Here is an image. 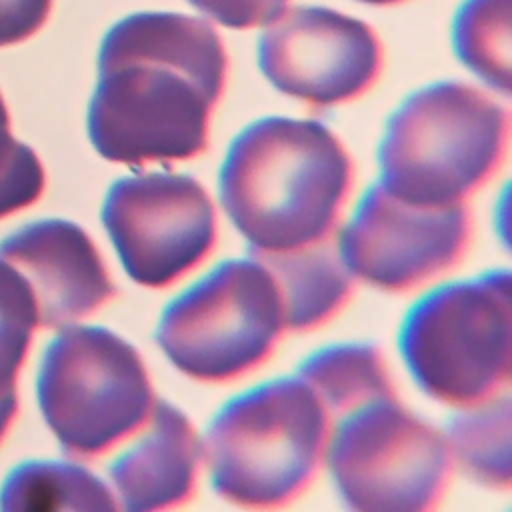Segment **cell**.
Segmentation results:
<instances>
[{
  "label": "cell",
  "mask_w": 512,
  "mask_h": 512,
  "mask_svg": "<svg viewBox=\"0 0 512 512\" xmlns=\"http://www.w3.org/2000/svg\"><path fill=\"white\" fill-rule=\"evenodd\" d=\"M258 66L278 92L326 108L362 96L376 82L382 46L358 18L324 6H294L264 26Z\"/></svg>",
  "instance_id": "cell-10"
},
{
  "label": "cell",
  "mask_w": 512,
  "mask_h": 512,
  "mask_svg": "<svg viewBox=\"0 0 512 512\" xmlns=\"http://www.w3.org/2000/svg\"><path fill=\"white\" fill-rule=\"evenodd\" d=\"M2 510H116L114 492L90 470L66 462H24L0 490Z\"/></svg>",
  "instance_id": "cell-17"
},
{
  "label": "cell",
  "mask_w": 512,
  "mask_h": 512,
  "mask_svg": "<svg viewBox=\"0 0 512 512\" xmlns=\"http://www.w3.org/2000/svg\"><path fill=\"white\" fill-rule=\"evenodd\" d=\"M508 124V110L470 84L424 86L386 122L378 184L408 204H464L498 170Z\"/></svg>",
  "instance_id": "cell-4"
},
{
  "label": "cell",
  "mask_w": 512,
  "mask_h": 512,
  "mask_svg": "<svg viewBox=\"0 0 512 512\" xmlns=\"http://www.w3.org/2000/svg\"><path fill=\"white\" fill-rule=\"evenodd\" d=\"M510 430L512 406L510 394L504 392L454 414L444 438L452 462L468 478L494 490H508L512 480Z\"/></svg>",
  "instance_id": "cell-16"
},
{
  "label": "cell",
  "mask_w": 512,
  "mask_h": 512,
  "mask_svg": "<svg viewBox=\"0 0 512 512\" xmlns=\"http://www.w3.org/2000/svg\"><path fill=\"white\" fill-rule=\"evenodd\" d=\"M36 326V302L26 280L0 258V442L18 408L16 376Z\"/></svg>",
  "instance_id": "cell-19"
},
{
  "label": "cell",
  "mask_w": 512,
  "mask_h": 512,
  "mask_svg": "<svg viewBox=\"0 0 512 512\" xmlns=\"http://www.w3.org/2000/svg\"><path fill=\"white\" fill-rule=\"evenodd\" d=\"M358 2L374 4V6H386V4H396V2H402V0H358Z\"/></svg>",
  "instance_id": "cell-23"
},
{
  "label": "cell",
  "mask_w": 512,
  "mask_h": 512,
  "mask_svg": "<svg viewBox=\"0 0 512 512\" xmlns=\"http://www.w3.org/2000/svg\"><path fill=\"white\" fill-rule=\"evenodd\" d=\"M0 258L26 280L42 328L72 326L114 296L94 242L74 222H32L0 244Z\"/></svg>",
  "instance_id": "cell-12"
},
{
  "label": "cell",
  "mask_w": 512,
  "mask_h": 512,
  "mask_svg": "<svg viewBox=\"0 0 512 512\" xmlns=\"http://www.w3.org/2000/svg\"><path fill=\"white\" fill-rule=\"evenodd\" d=\"M42 190L40 158L10 134V116L0 94V218L34 204Z\"/></svg>",
  "instance_id": "cell-20"
},
{
  "label": "cell",
  "mask_w": 512,
  "mask_h": 512,
  "mask_svg": "<svg viewBox=\"0 0 512 512\" xmlns=\"http://www.w3.org/2000/svg\"><path fill=\"white\" fill-rule=\"evenodd\" d=\"M226 82V50L202 18L138 12L116 22L98 52L88 136L110 162L188 160L208 146Z\"/></svg>",
  "instance_id": "cell-1"
},
{
  "label": "cell",
  "mask_w": 512,
  "mask_h": 512,
  "mask_svg": "<svg viewBox=\"0 0 512 512\" xmlns=\"http://www.w3.org/2000/svg\"><path fill=\"white\" fill-rule=\"evenodd\" d=\"M320 398L332 426L352 410L396 396L386 362L372 344H334L308 356L296 372Z\"/></svg>",
  "instance_id": "cell-15"
},
{
  "label": "cell",
  "mask_w": 512,
  "mask_h": 512,
  "mask_svg": "<svg viewBox=\"0 0 512 512\" xmlns=\"http://www.w3.org/2000/svg\"><path fill=\"white\" fill-rule=\"evenodd\" d=\"M248 256L256 258L274 278L282 300L284 328L290 332L324 324L352 294L354 276L332 238L280 252L248 248Z\"/></svg>",
  "instance_id": "cell-14"
},
{
  "label": "cell",
  "mask_w": 512,
  "mask_h": 512,
  "mask_svg": "<svg viewBox=\"0 0 512 512\" xmlns=\"http://www.w3.org/2000/svg\"><path fill=\"white\" fill-rule=\"evenodd\" d=\"M352 162L328 126L270 116L244 128L220 170V200L254 250H294L332 238Z\"/></svg>",
  "instance_id": "cell-2"
},
{
  "label": "cell",
  "mask_w": 512,
  "mask_h": 512,
  "mask_svg": "<svg viewBox=\"0 0 512 512\" xmlns=\"http://www.w3.org/2000/svg\"><path fill=\"white\" fill-rule=\"evenodd\" d=\"M102 222L124 270L146 288L170 286L216 242L212 200L186 174L150 172L116 180L106 194Z\"/></svg>",
  "instance_id": "cell-9"
},
{
  "label": "cell",
  "mask_w": 512,
  "mask_h": 512,
  "mask_svg": "<svg viewBox=\"0 0 512 512\" xmlns=\"http://www.w3.org/2000/svg\"><path fill=\"white\" fill-rule=\"evenodd\" d=\"M508 270L426 294L406 316L400 352L416 384L450 406H476L508 392L512 370Z\"/></svg>",
  "instance_id": "cell-5"
},
{
  "label": "cell",
  "mask_w": 512,
  "mask_h": 512,
  "mask_svg": "<svg viewBox=\"0 0 512 512\" xmlns=\"http://www.w3.org/2000/svg\"><path fill=\"white\" fill-rule=\"evenodd\" d=\"M280 292L252 256L226 260L162 312L156 342L200 382H228L260 366L284 332Z\"/></svg>",
  "instance_id": "cell-7"
},
{
  "label": "cell",
  "mask_w": 512,
  "mask_h": 512,
  "mask_svg": "<svg viewBox=\"0 0 512 512\" xmlns=\"http://www.w3.org/2000/svg\"><path fill=\"white\" fill-rule=\"evenodd\" d=\"M54 0H0V48L34 36L48 20Z\"/></svg>",
  "instance_id": "cell-22"
},
{
  "label": "cell",
  "mask_w": 512,
  "mask_h": 512,
  "mask_svg": "<svg viewBox=\"0 0 512 512\" xmlns=\"http://www.w3.org/2000/svg\"><path fill=\"white\" fill-rule=\"evenodd\" d=\"M470 228L464 204H408L376 182L342 228L338 252L352 276L404 292L452 268L466 250Z\"/></svg>",
  "instance_id": "cell-11"
},
{
  "label": "cell",
  "mask_w": 512,
  "mask_h": 512,
  "mask_svg": "<svg viewBox=\"0 0 512 512\" xmlns=\"http://www.w3.org/2000/svg\"><path fill=\"white\" fill-rule=\"evenodd\" d=\"M332 418L296 374L232 398L202 442L214 492L244 508H280L316 476Z\"/></svg>",
  "instance_id": "cell-3"
},
{
  "label": "cell",
  "mask_w": 512,
  "mask_h": 512,
  "mask_svg": "<svg viewBox=\"0 0 512 512\" xmlns=\"http://www.w3.org/2000/svg\"><path fill=\"white\" fill-rule=\"evenodd\" d=\"M146 424V434L108 470L118 508L130 512L164 510L190 500L202 458L194 426L168 400L156 398Z\"/></svg>",
  "instance_id": "cell-13"
},
{
  "label": "cell",
  "mask_w": 512,
  "mask_h": 512,
  "mask_svg": "<svg viewBox=\"0 0 512 512\" xmlns=\"http://www.w3.org/2000/svg\"><path fill=\"white\" fill-rule=\"evenodd\" d=\"M326 462L342 502L360 512H424L442 498L452 458L444 432L396 396L334 422Z\"/></svg>",
  "instance_id": "cell-8"
},
{
  "label": "cell",
  "mask_w": 512,
  "mask_h": 512,
  "mask_svg": "<svg viewBox=\"0 0 512 512\" xmlns=\"http://www.w3.org/2000/svg\"><path fill=\"white\" fill-rule=\"evenodd\" d=\"M156 396L138 350L102 326H66L46 348L38 404L62 452L94 458L146 426Z\"/></svg>",
  "instance_id": "cell-6"
},
{
  "label": "cell",
  "mask_w": 512,
  "mask_h": 512,
  "mask_svg": "<svg viewBox=\"0 0 512 512\" xmlns=\"http://www.w3.org/2000/svg\"><path fill=\"white\" fill-rule=\"evenodd\" d=\"M210 20L234 28L248 30L266 26L284 12L288 0H188Z\"/></svg>",
  "instance_id": "cell-21"
},
{
  "label": "cell",
  "mask_w": 512,
  "mask_h": 512,
  "mask_svg": "<svg viewBox=\"0 0 512 512\" xmlns=\"http://www.w3.org/2000/svg\"><path fill=\"white\" fill-rule=\"evenodd\" d=\"M452 42L468 70L510 94V0H466L456 12Z\"/></svg>",
  "instance_id": "cell-18"
}]
</instances>
